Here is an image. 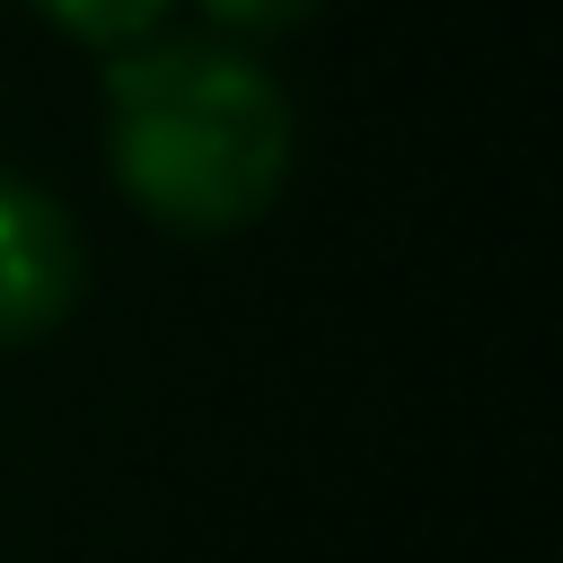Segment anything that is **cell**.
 <instances>
[{
  "label": "cell",
  "mask_w": 563,
  "mask_h": 563,
  "mask_svg": "<svg viewBox=\"0 0 563 563\" xmlns=\"http://www.w3.org/2000/svg\"><path fill=\"white\" fill-rule=\"evenodd\" d=\"M53 26H70V35H88V44H132L167 0H35Z\"/></svg>",
  "instance_id": "cell-3"
},
{
  "label": "cell",
  "mask_w": 563,
  "mask_h": 563,
  "mask_svg": "<svg viewBox=\"0 0 563 563\" xmlns=\"http://www.w3.org/2000/svg\"><path fill=\"white\" fill-rule=\"evenodd\" d=\"M114 176L167 229H246L290 167V106L229 44H158L114 62Z\"/></svg>",
  "instance_id": "cell-1"
},
{
  "label": "cell",
  "mask_w": 563,
  "mask_h": 563,
  "mask_svg": "<svg viewBox=\"0 0 563 563\" xmlns=\"http://www.w3.org/2000/svg\"><path fill=\"white\" fill-rule=\"evenodd\" d=\"M220 26H290V18H308L317 0H202Z\"/></svg>",
  "instance_id": "cell-4"
},
{
  "label": "cell",
  "mask_w": 563,
  "mask_h": 563,
  "mask_svg": "<svg viewBox=\"0 0 563 563\" xmlns=\"http://www.w3.org/2000/svg\"><path fill=\"white\" fill-rule=\"evenodd\" d=\"M79 290V238L62 202L26 176H0V343L44 334Z\"/></svg>",
  "instance_id": "cell-2"
}]
</instances>
